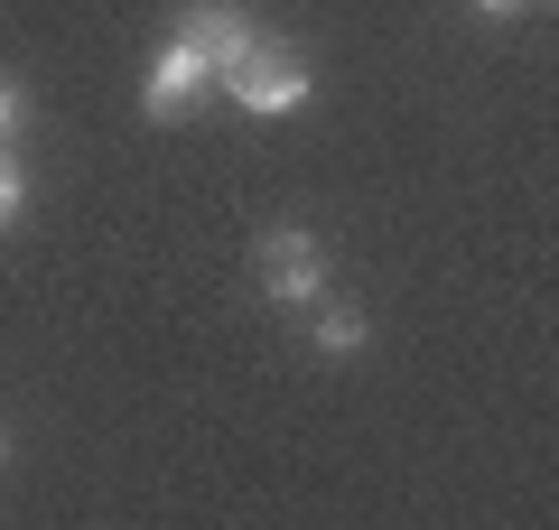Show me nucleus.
Here are the masks:
<instances>
[{"label": "nucleus", "instance_id": "423d86ee", "mask_svg": "<svg viewBox=\"0 0 559 530\" xmlns=\"http://www.w3.org/2000/svg\"><path fill=\"white\" fill-rule=\"evenodd\" d=\"M28 215V177H20V158L0 149V224H20Z\"/></svg>", "mask_w": 559, "mask_h": 530}, {"label": "nucleus", "instance_id": "20e7f679", "mask_svg": "<svg viewBox=\"0 0 559 530\" xmlns=\"http://www.w3.org/2000/svg\"><path fill=\"white\" fill-rule=\"evenodd\" d=\"M178 38L215 65V84H234V65L261 47V28H252V10H234V0H197V10L178 20Z\"/></svg>", "mask_w": 559, "mask_h": 530}, {"label": "nucleus", "instance_id": "1a4fd4ad", "mask_svg": "<svg viewBox=\"0 0 559 530\" xmlns=\"http://www.w3.org/2000/svg\"><path fill=\"white\" fill-rule=\"evenodd\" d=\"M0 456H10V429H0Z\"/></svg>", "mask_w": 559, "mask_h": 530}, {"label": "nucleus", "instance_id": "f257e3e1", "mask_svg": "<svg viewBox=\"0 0 559 530\" xmlns=\"http://www.w3.org/2000/svg\"><path fill=\"white\" fill-rule=\"evenodd\" d=\"M252 261H261L271 308H318L326 298V242L308 233V224H271V233L252 242Z\"/></svg>", "mask_w": 559, "mask_h": 530}, {"label": "nucleus", "instance_id": "7ed1b4c3", "mask_svg": "<svg viewBox=\"0 0 559 530\" xmlns=\"http://www.w3.org/2000/svg\"><path fill=\"white\" fill-rule=\"evenodd\" d=\"M197 94H215V65H205L187 38H168L159 57H150V75H140V112H150V121H187Z\"/></svg>", "mask_w": 559, "mask_h": 530}, {"label": "nucleus", "instance_id": "0eeeda50", "mask_svg": "<svg viewBox=\"0 0 559 530\" xmlns=\"http://www.w3.org/2000/svg\"><path fill=\"white\" fill-rule=\"evenodd\" d=\"M20 121H28V94H20V84H10V75H0V140L20 131Z\"/></svg>", "mask_w": 559, "mask_h": 530}, {"label": "nucleus", "instance_id": "6e6552de", "mask_svg": "<svg viewBox=\"0 0 559 530\" xmlns=\"http://www.w3.org/2000/svg\"><path fill=\"white\" fill-rule=\"evenodd\" d=\"M522 10H532V0H476V20H495V28H503V20H522Z\"/></svg>", "mask_w": 559, "mask_h": 530}, {"label": "nucleus", "instance_id": "f03ea898", "mask_svg": "<svg viewBox=\"0 0 559 530\" xmlns=\"http://www.w3.org/2000/svg\"><path fill=\"white\" fill-rule=\"evenodd\" d=\"M224 94H234V103H242L252 121H289V112H299L308 94H318V75H308V65L289 57V47H271V38H261L252 57L234 65V84H224Z\"/></svg>", "mask_w": 559, "mask_h": 530}, {"label": "nucleus", "instance_id": "39448f33", "mask_svg": "<svg viewBox=\"0 0 559 530\" xmlns=\"http://www.w3.org/2000/svg\"><path fill=\"white\" fill-rule=\"evenodd\" d=\"M308 316H318V326H308V335H318V353H364V345H373V326H364V308H326V298H318Z\"/></svg>", "mask_w": 559, "mask_h": 530}]
</instances>
